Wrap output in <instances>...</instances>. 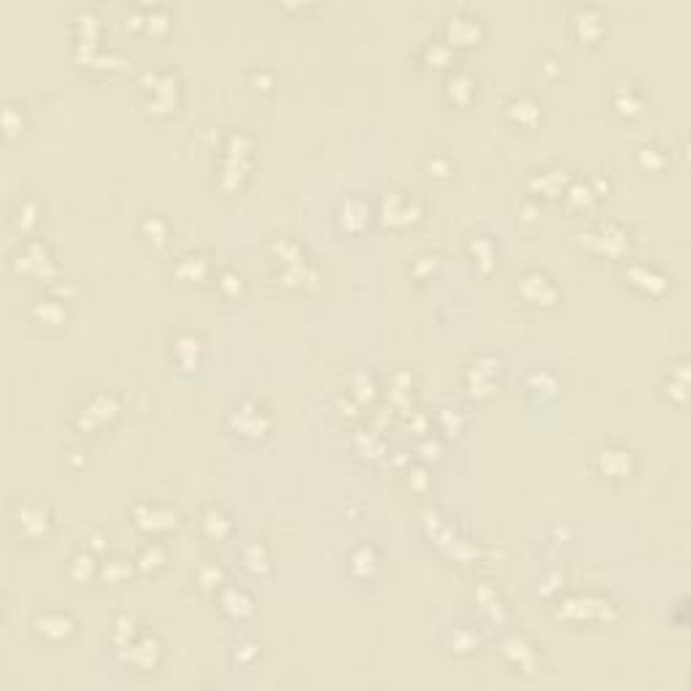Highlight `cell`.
Returning <instances> with one entry per match:
<instances>
[{"label": "cell", "mask_w": 691, "mask_h": 691, "mask_svg": "<svg viewBox=\"0 0 691 691\" xmlns=\"http://www.w3.org/2000/svg\"><path fill=\"white\" fill-rule=\"evenodd\" d=\"M219 578H222V573H219V570H214V567H211V570H202V583H205V586L219 583Z\"/></svg>", "instance_id": "60d3db41"}, {"label": "cell", "mask_w": 691, "mask_h": 691, "mask_svg": "<svg viewBox=\"0 0 691 691\" xmlns=\"http://www.w3.org/2000/svg\"><path fill=\"white\" fill-rule=\"evenodd\" d=\"M17 270H24V273H33V276H41V278H51L54 276V262H51V257H49V251H46L41 244H27L17 254Z\"/></svg>", "instance_id": "7a4b0ae2"}, {"label": "cell", "mask_w": 691, "mask_h": 691, "mask_svg": "<svg viewBox=\"0 0 691 691\" xmlns=\"http://www.w3.org/2000/svg\"><path fill=\"white\" fill-rule=\"evenodd\" d=\"M35 632L44 637H51V640H63L73 632V621H70V616H63V613H46V616L35 619Z\"/></svg>", "instance_id": "52a82bcc"}, {"label": "cell", "mask_w": 691, "mask_h": 691, "mask_svg": "<svg viewBox=\"0 0 691 691\" xmlns=\"http://www.w3.org/2000/svg\"><path fill=\"white\" fill-rule=\"evenodd\" d=\"M429 168H435V170H438V176H446V173H448V162H446V159H435V162H429Z\"/></svg>", "instance_id": "b9f144b4"}, {"label": "cell", "mask_w": 691, "mask_h": 691, "mask_svg": "<svg viewBox=\"0 0 691 691\" xmlns=\"http://www.w3.org/2000/svg\"><path fill=\"white\" fill-rule=\"evenodd\" d=\"M222 605L230 616H246V613H251V600H248V594L241 591V589H227L222 597Z\"/></svg>", "instance_id": "ac0fdd59"}, {"label": "cell", "mask_w": 691, "mask_h": 691, "mask_svg": "<svg viewBox=\"0 0 691 691\" xmlns=\"http://www.w3.org/2000/svg\"><path fill=\"white\" fill-rule=\"evenodd\" d=\"M154 653H157V643L152 637L141 640L138 646H130V659H133L135 665H152L154 662Z\"/></svg>", "instance_id": "83f0119b"}, {"label": "cell", "mask_w": 691, "mask_h": 691, "mask_svg": "<svg viewBox=\"0 0 691 691\" xmlns=\"http://www.w3.org/2000/svg\"><path fill=\"white\" fill-rule=\"evenodd\" d=\"M116 400L113 397H106V395H97L95 400L79 413V419H76V424L79 427H87V429H92L95 424H100V422H109L111 419L113 413H116Z\"/></svg>", "instance_id": "5b68a950"}, {"label": "cell", "mask_w": 691, "mask_h": 691, "mask_svg": "<svg viewBox=\"0 0 691 691\" xmlns=\"http://www.w3.org/2000/svg\"><path fill=\"white\" fill-rule=\"evenodd\" d=\"M38 214V208H35V202H24L22 208H19V214H17V230H22V232H27L33 224H35V216Z\"/></svg>", "instance_id": "1f68e13d"}, {"label": "cell", "mask_w": 691, "mask_h": 691, "mask_svg": "<svg viewBox=\"0 0 691 691\" xmlns=\"http://www.w3.org/2000/svg\"><path fill=\"white\" fill-rule=\"evenodd\" d=\"M508 113H511L516 122H521V125H532L537 116H540V106H537L535 100H530V97H518V100H513L511 106H508Z\"/></svg>", "instance_id": "e0dca14e"}, {"label": "cell", "mask_w": 691, "mask_h": 691, "mask_svg": "<svg viewBox=\"0 0 691 691\" xmlns=\"http://www.w3.org/2000/svg\"><path fill=\"white\" fill-rule=\"evenodd\" d=\"M602 22H605L602 14L597 8H591V6L575 11V27H578L580 38H597L602 33Z\"/></svg>", "instance_id": "7c38bea8"}, {"label": "cell", "mask_w": 691, "mask_h": 691, "mask_svg": "<svg viewBox=\"0 0 691 691\" xmlns=\"http://www.w3.org/2000/svg\"><path fill=\"white\" fill-rule=\"evenodd\" d=\"M607 610V602L602 600H567L564 602V607H562V613L564 616H591V613H605Z\"/></svg>", "instance_id": "2e32d148"}, {"label": "cell", "mask_w": 691, "mask_h": 691, "mask_svg": "<svg viewBox=\"0 0 691 691\" xmlns=\"http://www.w3.org/2000/svg\"><path fill=\"white\" fill-rule=\"evenodd\" d=\"M446 33L454 44H470V41H475L481 35V24H478V19H472V17L456 14V17L448 19Z\"/></svg>", "instance_id": "ba28073f"}, {"label": "cell", "mask_w": 691, "mask_h": 691, "mask_svg": "<svg viewBox=\"0 0 691 691\" xmlns=\"http://www.w3.org/2000/svg\"><path fill=\"white\" fill-rule=\"evenodd\" d=\"M248 170V138L241 133L230 135L227 141V157L222 168V184L224 186H238L241 179Z\"/></svg>", "instance_id": "6da1fadb"}, {"label": "cell", "mask_w": 691, "mask_h": 691, "mask_svg": "<svg viewBox=\"0 0 691 691\" xmlns=\"http://www.w3.org/2000/svg\"><path fill=\"white\" fill-rule=\"evenodd\" d=\"M244 559H246V564L254 570V573H265L268 570V554H265V548L260 546V543H254V546H248L246 548V554H244Z\"/></svg>", "instance_id": "f1b7e54d"}, {"label": "cell", "mask_w": 691, "mask_h": 691, "mask_svg": "<svg viewBox=\"0 0 691 691\" xmlns=\"http://www.w3.org/2000/svg\"><path fill=\"white\" fill-rule=\"evenodd\" d=\"M135 521H138L143 530H168V527L176 524V513L165 511V508L141 505V508H135Z\"/></svg>", "instance_id": "9c48e42d"}, {"label": "cell", "mask_w": 691, "mask_h": 691, "mask_svg": "<svg viewBox=\"0 0 691 691\" xmlns=\"http://www.w3.org/2000/svg\"><path fill=\"white\" fill-rule=\"evenodd\" d=\"M589 244H594L597 248H602V251H607V254H619L621 248L626 246V235L619 230V227H613V224H605L602 227L600 232H589V235H583Z\"/></svg>", "instance_id": "30bf717a"}, {"label": "cell", "mask_w": 691, "mask_h": 691, "mask_svg": "<svg viewBox=\"0 0 691 691\" xmlns=\"http://www.w3.org/2000/svg\"><path fill=\"white\" fill-rule=\"evenodd\" d=\"M562 184H564V173H559V170H548V173H543V176L530 181L532 189H540L546 195H557L559 189H562Z\"/></svg>", "instance_id": "484cf974"}, {"label": "cell", "mask_w": 691, "mask_h": 691, "mask_svg": "<svg viewBox=\"0 0 691 691\" xmlns=\"http://www.w3.org/2000/svg\"><path fill=\"white\" fill-rule=\"evenodd\" d=\"M497 362H491V359H484V362H478L472 370H470V383L472 386H478V392H486L491 386V381L497 376Z\"/></svg>", "instance_id": "d6986e66"}, {"label": "cell", "mask_w": 691, "mask_h": 691, "mask_svg": "<svg viewBox=\"0 0 691 691\" xmlns=\"http://www.w3.org/2000/svg\"><path fill=\"white\" fill-rule=\"evenodd\" d=\"M198 354H200V340L192 337V335H184L176 340V357L184 362V365H192L198 362Z\"/></svg>", "instance_id": "cb8c5ba5"}, {"label": "cell", "mask_w": 691, "mask_h": 691, "mask_svg": "<svg viewBox=\"0 0 691 691\" xmlns=\"http://www.w3.org/2000/svg\"><path fill=\"white\" fill-rule=\"evenodd\" d=\"M591 186H586V184H573L570 186V202H575V205H586V202H591Z\"/></svg>", "instance_id": "836d02e7"}, {"label": "cell", "mask_w": 691, "mask_h": 691, "mask_svg": "<svg viewBox=\"0 0 691 691\" xmlns=\"http://www.w3.org/2000/svg\"><path fill=\"white\" fill-rule=\"evenodd\" d=\"M103 575L109 580H116V578H125V575H130V567L122 562V559H113L106 564V570H103Z\"/></svg>", "instance_id": "e575fe53"}, {"label": "cell", "mask_w": 691, "mask_h": 691, "mask_svg": "<svg viewBox=\"0 0 691 691\" xmlns=\"http://www.w3.org/2000/svg\"><path fill=\"white\" fill-rule=\"evenodd\" d=\"M143 230H146V235H152L157 244H162L165 241V232H168V227L162 219H146L143 222Z\"/></svg>", "instance_id": "8d00e7d4"}, {"label": "cell", "mask_w": 691, "mask_h": 691, "mask_svg": "<svg viewBox=\"0 0 691 691\" xmlns=\"http://www.w3.org/2000/svg\"><path fill=\"white\" fill-rule=\"evenodd\" d=\"M470 251L475 254V260L484 265V268H489L491 257H494V251H491V244L486 238H475L472 244H470Z\"/></svg>", "instance_id": "4dcf8cb0"}, {"label": "cell", "mask_w": 691, "mask_h": 691, "mask_svg": "<svg viewBox=\"0 0 691 691\" xmlns=\"http://www.w3.org/2000/svg\"><path fill=\"white\" fill-rule=\"evenodd\" d=\"M33 313H35L38 319L49 321V324H57V321L65 316V308H63L57 300H41V303L33 305Z\"/></svg>", "instance_id": "4316f807"}, {"label": "cell", "mask_w": 691, "mask_h": 691, "mask_svg": "<svg viewBox=\"0 0 691 691\" xmlns=\"http://www.w3.org/2000/svg\"><path fill=\"white\" fill-rule=\"evenodd\" d=\"M472 90H475V84H472V79H470L468 73H454V76L448 79V95H451V100H456V103H468Z\"/></svg>", "instance_id": "44dd1931"}, {"label": "cell", "mask_w": 691, "mask_h": 691, "mask_svg": "<svg viewBox=\"0 0 691 691\" xmlns=\"http://www.w3.org/2000/svg\"><path fill=\"white\" fill-rule=\"evenodd\" d=\"M340 222L346 230H362L367 222V205L362 200H346L340 205Z\"/></svg>", "instance_id": "5bb4252c"}, {"label": "cell", "mask_w": 691, "mask_h": 691, "mask_svg": "<svg viewBox=\"0 0 691 691\" xmlns=\"http://www.w3.org/2000/svg\"><path fill=\"white\" fill-rule=\"evenodd\" d=\"M165 562V554H162V548L159 546H146L143 551H141V557H138V564L143 567V570H154Z\"/></svg>", "instance_id": "f546056e"}, {"label": "cell", "mask_w": 691, "mask_h": 691, "mask_svg": "<svg viewBox=\"0 0 691 691\" xmlns=\"http://www.w3.org/2000/svg\"><path fill=\"white\" fill-rule=\"evenodd\" d=\"M3 119H6V130H8V135H14L19 127H22V116H17V109H14V106H6Z\"/></svg>", "instance_id": "f35d334b"}, {"label": "cell", "mask_w": 691, "mask_h": 691, "mask_svg": "<svg viewBox=\"0 0 691 691\" xmlns=\"http://www.w3.org/2000/svg\"><path fill=\"white\" fill-rule=\"evenodd\" d=\"M70 573L76 575V578H87L92 573V557L90 554H81V557L73 559V567H70Z\"/></svg>", "instance_id": "d590c367"}, {"label": "cell", "mask_w": 691, "mask_h": 691, "mask_svg": "<svg viewBox=\"0 0 691 691\" xmlns=\"http://www.w3.org/2000/svg\"><path fill=\"white\" fill-rule=\"evenodd\" d=\"M17 527L30 537L44 535L46 530H49V513H46V508H41V505L27 502V505H22V508L17 511Z\"/></svg>", "instance_id": "277c9868"}, {"label": "cell", "mask_w": 691, "mask_h": 691, "mask_svg": "<svg viewBox=\"0 0 691 691\" xmlns=\"http://www.w3.org/2000/svg\"><path fill=\"white\" fill-rule=\"evenodd\" d=\"M76 30H79V44H95L97 30H100V19L84 8V11L76 14Z\"/></svg>", "instance_id": "9a60e30c"}, {"label": "cell", "mask_w": 691, "mask_h": 691, "mask_svg": "<svg viewBox=\"0 0 691 691\" xmlns=\"http://www.w3.org/2000/svg\"><path fill=\"white\" fill-rule=\"evenodd\" d=\"M232 424L244 432V435H262L268 429V419L254 408V405H241L238 413L232 416Z\"/></svg>", "instance_id": "8fae6325"}, {"label": "cell", "mask_w": 691, "mask_h": 691, "mask_svg": "<svg viewBox=\"0 0 691 691\" xmlns=\"http://www.w3.org/2000/svg\"><path fill=\"white\" fill-rule=\"evenodd\" d=\"M351 570L357 575H370L376 570V554H373V548H367V546L357 548L354 557H351Z\"/></svg>", "instance_id": "d4e9b609"}, {"label": "cell", "mask_w": 691, "mask_h": 691, "mask_svg": "<svg viewBox=\"0 0 691 691\" xmlns=\"http://www.w3.org/2000/svg\"><path fill=\"white\" fill-rule=\"evenodd\" d=\"M521 294L532 303H540V305H554V300L559 297L557 287L543 276V273H530L524 281H521Z\"/></svg>", "instance_id": "3957f363"}, {"label": "cell", "mask_w": 691, "mask_h": 691, "mask_svg": "<svg viewBox=\"0 0 691 691\" xmlns=\"http://www.w3.org/2000/svg\"><path fill=\"white\" fill-rule=\"evenodd\" d=\"M143 22L149 24V30H165V24H168V11H165V8H152V11L143 17Z\"/></svg>", "instance_id": "d6a6232c"}, {"label": "cell", "mask_w": 691, "mask_h": 691, "mask_svg": "<svg viewBox=\"0 0 691 691\" xmlns=\"http://www.w3.org/2000/svg\"><path fill=\"white\" fill-rule=\"evenodd\" d=\"M222 287L227 292H238V289H241V278H238L235 273H224V276H222Z\"/></svg>", "instance_id": "ab89813d"}, {"label": "cell", "mask_w": 691, "mask_h": 691, "mask_svg": "<svg viewBox=\"0 0 691 691\" xmlns=\"http://www.w3.org/2000/svg\"><path fill=\"white\" fill-rule=\"evenodd\" d=\"M600 468L602 472L619 478V475H626L629 472V451H621V448H607L600 454Z\"/></svg>", "instance_id": "4fadbf2b"}, {"label": "cell", "mask_w": 691, "mask_h": 691, "mask_svg": "<svg viewBox=\"0 0 691 691\" xmlns=\"http://www.w3.org/2000/svg\"><path fill=\"white\" fill-rule=\"evenodd\" d=\"M383 219L389 224H405V222H413L416 219V214H419V205L413 200H405L402 195L397 192H392L386 200H383Z\"/></svg>", "instance_id": "8992f818"}, {"label": "cell", "mask_w": 691, "mask_h": 691, "mask_svg": "<svg viewBox=\"0 0 691 691\" xmlns=\"http://www.w3.org/2000/svg\"><path fill=\"white\" fill-rule=\"evenodd\" d=\"M205 270H208V262H205V257H200V254H189V257H184L179 265H176V273H179L181 278H186V281L202 278Z\"/></svg>", "instance_id": "ffe728a7"}, {"label": "cell", "mask_w": 691, "mask_h": 691, "mask_svg": "<svg viewBox=\"0 0 691 691\" xmlns=\"http://www.w3.org/2000/svg\"><path fill=\"white\" fill-rule=\"evenodd\" d=\"M448 54H451V51H448V46H443V44L427 46V60H429V63H438V65H440V63H448Z\"/></svg>", "instance_id": "74e56055"}, {"label": "cell", "mask_w": 691, "mask_h": 691, "mask_svg": "<svg viewBox=\"0 0 691 691\" xmlns=\"http://www.w3.org/2000/svg\"><path fill=\"white\" fill-rule=\"evenodd\" d=\"M629 278H632L637 287L651 289V292H659L662 287H665V278H662L659 273H653V270H648V268H632L629 270Z\"/></svg>", "instance_id": "7402d4cb"}, {"label": "cell", "mask_w": 691, "mask_h": 691, "mask_svg": "<svg viewBox=\"0 0 691 691\" xmlns=\"http://www.w3.org/2000/svg\"><path fill=\"white\" fill-rule=\"evenodd\" d=\"M202 530L208 532L211 537H224L230 532V521H227V516L219 511H208L205 513V518H202Z\"/></svg>", "instance_id": "603a6c76"}]
</instances>
